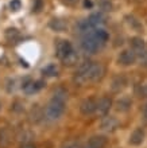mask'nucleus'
Masks as SVG:
<instances>
[{
	"mask_svg": "<svg viewBox=\"0 0 147 148\" xmlns=\"http://www.w3.org/2000/svg\"><path fill=\"white\" fill-rule=\"evenodd\" d=\"M85 148H92V147H90V145H89V144H88V145H86V147H85Z\"/></svg>",
	"mask_w": 147,
	"mask_h": 148,
	"instance_id": "72a5a7b5",
	"label": "nucleus"
},
{
	"mask_svg": "<svg viewBox=\"0 0 147 148\" xmlns=\"http://www.w3.org/2000/svg\"><path fill=\"white\" fill-rule=\"evenodd\" d=\"M105 144H107V137L101 135H96L89 139V145L92 148H104Z\"/></svg>",
	"mask_w": 147,
	"mask_h": 148,
	"instance_id": "4468645a",
	"label": "nucleus"
},
{
	"mask_svg": "<svg viewBox=\"0 0 147 148\" xmlns=\"http://www.w3.org/2000/svg\"><path fill=\"white\" fill-rule=\"evenodd\" d=\"M111 106H112V100H111L109 97H103L100 101L97 102V110L96 112L99 113L100 116H105V114L109 112Z\"/></svg>",
	"mask_w": 147,
	"mask_h": 148,
	"instance_id": "9b49d317",
	"label": "nucleus"
},
{
	"mask_svg": "<svg viewBox=\"0 0 147 148\" xmlns=\"http://www.w3.org/2000/svg\"><path fill=\"white\" fill-rule=\"evenodd\" d=\"M88 20L90 22V24H92L95 28H97L100 24H104L105 23V16L101 14V12H95V14H92V15H89Z\"/></svg>",
	"mask_w": 147,
	"mask_h": 148,
	"instance_id": "dca6fc26",
	"label": "nucleus"
},
{
	"mask_svg": "<svg viewBox=\"0 0 147 148\" xmlns=\"http://www.w3.org/2000/svg\"><path fill=\"white\" fill-rule=\"evenodd\" d=\"M49 27L55 32H63L68 30V22L63 19H59V18H54L49 22Z\"/></svg>",
	"mask_w": 147,
	"mask_h": 148,
	"instance_id": "f8f14e48",
	"label": "nucleus"
},
{
	"mask_svg": "<svg viewBox=\"0 0 147 148\" xmlns=\"http://www.w3.org/2000/svg\"><path fill=\"white\" fill-rule=\"evenodd\" d=\"M131 105H132V101L127 97H123L116 101V109L119 112H127V110H130Z\"/></svg>",
	"mask_w": 147,
	"mask_h": 148,
	"instance_id": "f3484780",
	"label": "nucleus"
},
{
	"mask_svg": "<svg viewBox=\"0 0 147 148\" xmlns=\"http://www.w3.org/2000/svg\"><path fill=\"white\" fill-rule=\"evenodd\" d=\"M12 143V132L10 128L0 129V148H8Z\"/></svg>",
	"mask_w": 147,
	"mask_h": 148,
	"instance_id": "9d476101",
	"label": "nucleus"
},
{
	"mask_svg": "<svg viewBox=\"0 0 147 148\" xmlns=\"http://www.w3.org/2000/svg\"><path fill=\"white\" fill-rule=\"evenodd\" d=\"M78 1L80 0H62V3L65 4V5H68V7H76L78 4Z\"/></svg>",
	"mask_w": 147,
	"mask_h": 148,
	"instance_id": "bb28decb",
	"label": "nucleus"
},
{
	"mask_svg": "<svg viewBox=\"0 0 147 148\" xmlns=\"http://www.w3.org/2000/svg\"><path fill=\"white\" fill-rule=\"evenodd\" d=\"M99 7H100L101 11H104V12L112 11V3H111V0H99Z\"/></svg>",
	"mask_w": 147,
	"mask_h": 148,
	"instance_id": "5701e85b",
	"label": "nucleus"
},
{
	"mask_svg": "<svg viewBox=\"0 0 147 148\" xmlns=\"http://www.w3.org/2000/svg\"><path fill=\"white\" fill-rule=\"evenodd\" d=\"M0 106H1V105H0Z\"/></svg>",
	"mask_w": 147,
	"mask_h": 148,
	"instance_id": "f704fd0d",
	"label": "nucleus"
},
{
	"mask_svg": "<svg viewBox=\"0 0 147 148\" xmlns=\"http://www.w3.org/2000/svg\"><path fill=\"white\" fill-rule=\"evenodd\" d=\"M65 104L66 101H62L58 98H51L50 102L46 105L45 109V119L49 121H57L59 120L65 112Z\"/></svg>",
	"mask_w": 147,
	"mask_h": 148,
	"instance_id": "f257e3e1",
	"label": "nucleus"
},
{
	"mask_svg": "<svg viewBox=\"0 0 147 148\" xmlns=\"http://www.w3.org/2000/svg\"><path fill=\"white\" fill-rule=\"evenodd\" d=\"M131 49L135 51V54L138 55L139 58L146 53V50H147L146 45H144V40L142 38H138V36H135V38L131 39Z\"/></svg>",
	"mask_w": 147,
	"mask_h": 148,
	"instance_id": "1a4fd4ad",
	"label": "nucleus"
},
{
	"mask_svg": "<svg viewBox=\"0 0 147 148\" xmlns=\"http://www.w3.org/2000/svg\"><path fill=\"white\" fill-rule=\"evenodd\" d=\"M43 7V0H35L34 5H32V11L34 12H39Z\"/></svg>",
	"mask_w": 147,
	"mask_h": 148,
	"instance_id": "a878e982",
	"label": "nucleus"
},
{
	"mask_svg": "<svg viewBox=\"0 0 147 148\" xmlns=\"http://www.w3.org/2000/svg\"><path fill=\"white\" fill-rule=\"evenodd\" d=\"M136 58H138V55L135 54V51L132 50V49H130V50L121 51L119 55V58H117V61H119V63L123 65V66H130V65H134V63H135Z\"/></svg>",
	"mask_w": 147,
	"mask_h": 148,
	"instance_id": "39448f33",
	"label": "nucleus"
},
{
	"mask_svg": "<svg viewBox=\"0 0 147 148\" xmlns=\"http://www.w3.org/2000/svg\"><path fill=\"white\" fill-rule=\"evenodd\" d=\"M80 110L84 116H89L97 110V102L95 101V98H85L80 105Z\"/></svg>",
	"mask_w": 147,
	"mask_h": 148,
	"instance_id": "6e6552de",
	"label": "nucleus"
},
{
	"mask_svg": "<svg viewBox=\"0 0 147 148\" xmlns=\"http://www.w3.org/2000/svg\"><path fill=\"white\" fill-rule=\"evenodd\" d=\"M62 148H77V145L76 144H66V145H63Z\"/></svg>",
	"mask_w": 147,
	"mask_h": 148,
	"instance_id": "2f4dec72",
	"label": "nucleus"
},
{
	"mask_svg": "<svg viewBox=\"0 0 147 148\" xmlns=\"http://www.w3.org/2000/svg\"><path fill=\"white\" fill-rule=\"evenodd\" d=\"M20 148H37V147H35L34 144H23Z\"/></svg>",
	"mask_w": 147,
	"mask_h": 148,
	"instance_id": "7c9ffc66",
	"label": "nucleus"
},
{
	"mask_svg": "<svg viewBox=\"0 0 147 148\" xmlns=\"http://www.w3.org/2000/svg\"><path fill=\"white\" fill-rule=\"evenodd\" d=\"M142 96H143V97H147V84L143 86V89H142Z\"/></svg>",
	"mask_w": 147,
	"mask_h": 148,
	"instance_id": "c756f323",
	"label": "nucleus"
},
{
	"mask_svg": "<svg viewBox=\"0 0 147 148\" xmlns=\"http://www.w3.org/2000/svg\"><path fill=\"white\" fill-rule=\"evenodd\" d=\"M95 30L86 32V34H82V38H81V49L85 53H89V54L97 53L101 49V46H103L99 42V39L96 38V35H95Z\"/></svg>",
	"mask_w": 147,
	"mask_h": 148,
	"instance_id": "f03ea898",
	"label": "nucleus"
},
{
	"mask_svg": "<svg viewBox=\"0 0 147 148\" xmlns=\"http://www.w3.org/2000/svg\"><path fill=\"white\" fill-rule=\"evenodd\" d=\"M95 35H96V38L99 39V42H100L103 46L108 42V39H109V34L105 31L104 28H99V27H97L96 30H95Z\"/></svg>",
	"mask_w": 147,
	"mask_h": 148,
	"instance_id": "a211bd4d",
	"label": "nucleus"
},
{
	"mask_svg": "<svg viewBox=\"0 0 147 148\" xmlns=\"http://www.w3.org/2000/svg\"><path fill=\"white\" fill-rule=\"evenodd\" d=\"M140 62H142V65H143L144 67H147V50H146V53L140 57Z\"/></svg>",
	"mask_w": 147,
	"mask_h": 148,
	"instance_id": "cd10ccee",
	"label": "nucleus"
},
{
	"mask_svg": "<svg viewBox=\"0 0 147 148\" xmlns=\"http://www.w3.org/2000/svg\"><path fill=\"white\" fill-rule=\"evenodd\" d=\"M62 62L65 63V65H68V66H73V65H76V63L78 62V54L76 53V51H73V53L68 55Z\"/></svg>",
	"mask_w": 147,
	"mask_h": 148,
	"instance_id": "4be33fe9",
	"label": "nucleus"
},
{
	"mask_svg": "<svg viewBox=\"0 0 147 148\" xmlns=\"http://www.w3.org/2000/svg\"><path fill=\"white\" fill-rule=\"evenodd\" d=\"M84 5H85V8H92L93 7L92 0H84Z\"/></svg>",
	"mask_w": 147,
	"mask_h": 148,
	"instance_id": "c85d7f7f",
	"label": "nucleus"
},
{
	"mask_svg": "<svg viewBox=\"0 0 147 148\" xmlns=\"http://www.w3.org/2000/svg\"><path fill=\"white\" fill-rule=\"evenodd\" d=\"M100 127L105 132H113V131H116L117 127H119V121H117L116 117H113V116H105L104 119L101 120Z\"/></svg>",
	"mask_w": 147,
	"mask_h": 148,
	"instance_id": "0eeeda50",
	"label": "nucleus"
},
{
	"mask_svg": "<svg viewBox=\"0 0 147 148\" xmlns=\"http://www.w3.org/2000/svg\"><path fill=\"white\" fill-rule=\"evenodd\" d=\"M73 46L69 40H58L57 42V46H55V54H57V58L63 61V59L68 57L69 54L73 53Z\"/></svg>",
	"mask_w": 147,
	"mask_h": 148,
	"instance_id": "7ed1b4c3",
	"label": "nucleus"
},
{
	"mask_svg": "<svg viewBox=\"0 0 147 148\" xmlns=\"http://www.w3.org/2000/svg\"><path fill=\"white\" fill-rule=\"evenodd\" d=\"M144 131L142 128H136L134 132H132V135L130 136V143H131L132 145H140L142 143H143L144 140Z\"/></svg>",
	"mask_w": 147,
	"mask_h": 148,
	"instance_id": "ddd939ff",
	"label": "nucleus"
},
{
	"mask_svg": "<svg viewBox=\"0 0 147 148\" xmlns=\"http://www.w3.org/2000/svg\"><path fill=\"white\" fill-rule=\"evenodd\" d=\"M4 35H6V39L10 40V42H15L19 39V31L16 30V28H7L6 32H4Z\"/></svg>",
	"mask_w": 147,
	"mask_h": 148,
	"instance_id": "6ab92c4d",
	"label": "nucleus"
},
{
	"mask_svg": "<svg viewBox=\"0 0 147 148\" xmlns=\"http://www.w3.org/2000/svg\"><path fill=\"white\" fill-rule=\"evenodd\" d=\"M42 117H45V112H42V109H41L38 105H35L34 108H32V110H31V120L37 123V121H39Z\"/></svg>",
	"mask_w": 147,
	"mask_h": 148,
	"instance_id": "412c9836",
	"label": "nucleus"
},
{
	"mask_svg": "<svg viewBox=\"0 0 147 148\" xmlns=\"http://www.w3.org/2000/svg\"><path fill=\"white\" fill-rule=\"evenodd\" d=\"M143 113H144V114H147V104H146V105H144V109H143Z\"/></svg>",
	"mask_w": 147,
	"mask_h": 148,
	"instance_id": "473e14b6",
	"label": "nucleus"
},
{
	"mask_svg": "<svg viewBox=\"0 0 147 148\" xmlns=\"http://www.w3.org/2000/svg\"><path fill=\"white\" fill-rule=\"evenodd\" d=\"M126 85H127V78L124 75H117L112 81V90L113 92H120L126 88Z\"/></svg>",
	"mask_w": 147,
	"mask_h": 148,
	"instance_id": "2eb2a0df",
	"label": "nucleus"
},
{
	"mask_svg": "<svg viewBox=\"0 0 147 148\" xmlns=\"http://www.w3.org/2000/svg\"><path fill=\"white\" fill-rule=\"evenodd\" d=\"M43 81H32V79H30V78H27L26 81L23 82V85H22V88H23L24 93L26 94H34L37 93V92H39V90L43 88Z\"/></svg>",
	"mask_w": 147,
	"mask_h": 148,
	"instance_id": "423d86ee",
	"label": "nucleus"
},
{
	"mask_svg": "<svg viewBox=\"0 0 147 148\" xmlns=\"http://www.w3.org/2000/svg\"><path fill=\"white\" fill-rule=\"evenodd\" d=\"M104 66L101 63H96L93 62L90 69H89L88 74H86V78H88V82H97L100 81L101 78L104 77Z\"/></svg>",
	"mask_w": 147,
	"mask_h": 148,
	"instance_id": "20e7f679",
	"label": "nucleus"
},
{
	"mask_svg": "<svg viewBox=\"0 0 147 148\" xmlns=\"http://www.w3.org/2000/svg\"><path fill=\"white\" fill-rule=\"evenodd\" d=\"M42 73H43V75H46V77H54V75L58 74V69H57L55 65L50 63V65H47L46 67H43Z\"/></svg>",
	"mask_w": 147,
	"mask_h": 148,
	"instance_id": "aec40b11",
	"label": "nucleus"
},
{
	"mask_svg": "<svg viewBox=\"0 0 147 148\" xmlns=\"http://www.w3.org/2000/svg\"><path fill=\"white\" fill-rule=\"evenodd\" d=\"M20 7H22V3H20V0H11V3H10V8H11L14 12L19 11Z\"/></svg>",
	"mask_w": 147,
	"mask_h": 148,
	"instance_id": "393cba45",
	"label": "nucleus"
},
{
	"mask_svg": "<svg viewBox=\"0 0 147 148\" xmlns=\"http://www.w3.org/2000/svg\"><path fill=\"white\" fill-rule=\"evenodd\" d=\"M18 139H19V141L24 143V144H30L28 141L32 139V133L28 132V131H23V132H20V135L18 136Z\"/></svg>",
	"mask_w": 147,
	"mask_h": 148,
	"instance_id": "b1692460",
	"label": "nucleus"
}]
</instances>
